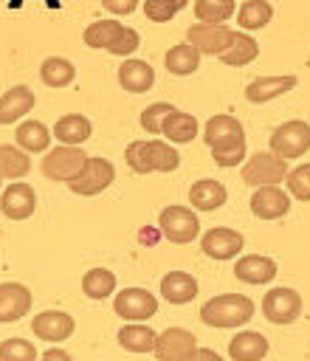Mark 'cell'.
<instances>
[{
    "instance_id": "obj_43",
    "label": "cell",
    "mask_w": 310,
    "mask_h": 361,
    "mask_svg": "<svg viewBox=\"0 0 310 361\" xmlns=\"http://www.w3.org/2000/svg\"><path fill=\"white\" fill-rule=\"evenodd\" d=\"M211 158H214V164H217V166L234 169V166L245 164V147H240V149H231V152H211Z\"/></svg>"
},
{
    "instance_id": "obj_11",
    "label": "cell",
    "mask_w": 310,
    "mask_h": 361,
    "mask_svg": "<svg viewBox=\"0 0 310 361\" xmlns=\"http://www.w3.org/2000/svg\"><path fill=\"white\" fill-rule=\"evenodd\" d=\"M245 248V237L237 228H225V226H214L209 231H203L200 237V251L211 259H234L240 257V251Z\"/></svg>"
},
{
    "instance_id": "obj_6",
    "label": "cell",
    "mask_w": 310,
    "mask_h": 361,
    "mask_svg": "<svg viewBox=\"0 0 310 361\" xmlns=\"http://www.w3.org/2000/svg\"><path fill=\"white\" fill-rule=\"evenodd\" d=\"M287 178V161L273 152H254L242 164V180L248 186H279Z\"/></svg>"
},
{
    "instance_id": "obj_34",
    "label": "cell",
    "mask_w": 310,
    "mask_h": 361,
    "mask_svg": "<svg viewBox=\"0 0 310 361\" xmlns=\"http://www.w3.org/2000/svg\"><path fill=\"white\" fill-rule=\"evenodd\" d=\"M121 23H116V20H96V23H90L87 28H85V34H82V39H85V45L87 48H110L113 42H116V37L121 34Z\"/></svg>"
},
{
    "instance_id": "obj_42",
    "label": "cell",
    "mask_w": 310,
    "mask_h": 361,
    "mask_svg": "<svg viewBox=\"0 0 310 361\" xmlns=\"http://www.w3.org/2000/svg\"><path fill=\"white\" fill-rule=\"evenodd\" d=\"M138 42H141L138 31H135V28H130V25H124V28H121V34L116 37V42H113L107 51H110V54H116V56H130V54L138 48Z\"/></svg>"
},
{
    "instance_id": "obj_29",
    "label": "cell",
    "mask_w": 310,
    "mask_h": 361,
    "mask_svg": "<svg viewBox=\"0 0 310 361\" xmlns=\"http://www.w3.org/2000/svg\"><path fill=\"white\" fill-rule=\"evenodd\" d=\"M163 65H166V71L175 73V76H189V73H194L197 65H200V51H197L194 45H189V42H178V45H172V48L166 51Z\"/></svg>"
},
{
    "instance_id": "obj_35",
    "label": "cell",
    "mask_w": 310,
    "mask_h": 361,
    "mask_svg": "<svg viewBox=\"0 0 310 361\" xmlns=\"http://www.w3.org/2000/svg\"><path fill=\"white\" fill-rule=\"evenodd\" d=\"M231 14H237L234 0H194V17L197 23H225Z\"/></svg>"
},
{
    "instance_id": "obj_37",
    "label": "cell",
    "mask_w": 310,
    "mask_h": 361,
    "mask_svg": "<svg viewBox=\"0 0 310 361\" xmlns=\"http://www.w3.org/2000/svg\"><path fill=\"white\" fill-rule=\"evenodd\" d=\"M124 161H127V166H130L135 175H147V172H152L149 141H144V138L130 141V144H127V149H124Z\"/></svg>"
},
{
    "instance_id": "obj_41",
    "label": "cell",
    "mask_w": 310,
    "mask_h": 361,
    "mask_svg": "<svg viewBox=\"0 0 310 361\" xmlns=\"http://www.w3.org/2000/svg\"><path fill=\"white\" fill-rule=\"evenodd\" d=\"M178 3L175 0H144V14L152 23H169L178 14Z\"/></svg>"
},
{
    "instance_id": "obj_33",
    "label": "cell",
    "mask_w": 310,
    "mask_h": 361,
    "mask_svg": "<svg viewBox=\"0 0 310 361\" xmlns=\"http://www.w3.org/2000/svg\"><path fill=\"white\" fill-rule=\"evenodd\" d=\"M82 290L87 299H107L110 293H116V274L110 268H90L82 276Z\"/></svg>"
},
{
    "instance_id": "obj_17",
    "label": "cell",
    "mask_w": 310,
    "mask_h": 361,
    "mask_svg": "<svg viewBox=\"0 0 310 361\" xmlns=\"http://www.w3.org/2000/svg\"><path fill=\"white\" fill-rule=\"evenodd\" d=\"M31 310V290L23 282H0V324L17 322Z\"/></svg>"
},
{
    "instance_id": "obj_47",
    "label": "cell",
    "mask_w": 310,
    "mask_h": 361,
    "mask_svg": "<svg viewBox=\"0 0 310 361\" xmlns=\"http://www.w3.org/2000/svg\"><path fill=\"white\" fill-rule=\"evenodd\" d=\"M39 361H73V358H70L65 350L51 347V350H45V353H42V358H39Z\"/></svg>"
},
{
    "instance_id": "obj_30",
    "label": "cell",
    "mask_w": 310,
    "mask_h": 361,
    "mask_svg": "<svg viewBox=\"0 0 310 361\" xmlns=\"http://www.w3.org/2000/svg\"><path fill=\"white\" fill-rule=\"evenodd\" d=\"M39 79L45 87H68L76 79V68L65 56H48L39 65Z\"/></svg>"
},
{
    "instance_id": "obj_39",
    "label": "cell",
    "mask_w": 310,
    "mask_h": 361,
    "mask_svg": "<svg viewBox=\"0 0 310 361\" xmlns=\"http://www.w3.org/2000/svg\"><path fill=\"white\" fill-rule=\"evenodd\" d=\"M0 361H39L37 347L25 338H3L0 341Z\"/></svg>"
},
{
    "instance_id": "obj_18",
    "label": "cell",
    "mask_w": 310,
    "mask_h": 361,
    "mask_svg": "<svg viewBox=\"0 0 310 361\" xmlns=\"http://www.w3.org/2000/svg\"><path fill=\"white\" fill-rule=\"evenodd\" d=\"M276 262L262 254H245L234 262V276L245 285H268L276 276Z\"/></svg>"
},
{
    "instance_id": "obj_49",
    "label": "cell",
    "mask_w": 310,
    "mask_h": 361,
    "mask_svg": "<svg viewBox=\"0 0 310 361\" xmlns=\"http://www.w3.org/2000/svg\"><path fill=\"white\" fill-rule=\"evenodd\" d=\"M0 189H3V178H0Z\"/></svg>"
},
{
    "instance_id": "obj_20",
    "label": "cell",
    "mask_w": 310,
    "mask_h": 361,
    "mask_svg": "<svg viewBox=\"0 0 310 361\" xmlns=\"http://www.w3.org/2000/svg\"><path fill=\"white\" fill-rule=\"evenodd\" d=\"M54 138L59 141V144H65V147H79V144H85L90 135H93V124H90V118L87 116H82V113H65L56 124H54Z\"/></svg>"
},
{
    "instance_id": "obj_28",
    "label": "cell",
    "mask_w": 310,
    "mask_h": 361,
    "mask_svg": "<svg viewBox=\"0 0 310 361\" xmlns=\"http://www.w3.org/2000/svg\"><path fill=\"white\" fill-rule=\"evenodd\" d=\"M256 56H259V42H256L248 31H234L228 51L220 54L223 65H231V68H242V65L254 62Z\"/></svg>"
},
{
    "instance_id": "obj_10",
    "label": "cell",
    "mask_w": 310,
    "mask_h": 361,
    "mask_svg": "<svg viewBox=\"0 0 310 361\" xmlns=\"http://www.w3.org/2000/svg\"><path fill=\"white\" fill-rule=\"evenodd\" d=\"M262 313L273 324H293L302 316V296L293 288H271L262 296Z\"/></svg>"
},
{
    "instance_id": "obj_5",
    "label": "cell",
    "mask_w": 310,
    "mask_h": 361,
    "mask_svg": "<svg viewBox=\"0 0 310 361\" xmlns=\"http://www.w3.org/2000/svg\"><path fill=\"white\" fill-rule=\"evenodd\" d=\"M203 141L211 152H231V149L245 147V130H242L240 118H234L228 113H220V116H211L206 121Z\"/></svg>"
},
{
    "instance_id": "obj_13",
    "label": "cell",
    "mask_w": 310,
    "mask_h": 361,
    "mask_svg": "<svg viewBox=\"0 0 310 361\" xmlns=\"http://www.w3.org/2000/svg\"><path fill=\"white\" fill-rule=\"evenodd\" d=\"M34 209H37V192L28 183L14 180L0 192V212L8 220H28Z\"/></svg>"
},
{
    "instance_id": "obj_44",
    "label": "cell",
    "mask_w": 310,
    "mask_h": 361,
    "mask_svg": "<svg viewBox=\"0 0 310 361\" xmlns=\"http://www.w3.org/2000/svg\"><path fill=\"white\" fill-rule=\"evenodd\" d=\"M101 6L116 17H127L138 8V0H101Z\"/></svg>"
},
{
    "instance_id": "obj_19",
    "label": "cell",
    "mask_w": 310,
    "mask_h": 361,
    "mask_svg": "<svg viewBox=\"0 0 310 361\" xmlns=\"http://www.w3.org/2000/svg\"><path fill=\"white\" fill-rule=\"evenodd\" d=\"M231 361H262L268 355V338L256 330H240L228 341Z\"/></svg>"
},
{
    "instance_id": "obj_21",
    "label": "cell",
    "mask_w": 310,
    "mask_h": 361,
    "mask_svg": "<svg viewBox=\"0 0 310 361\" xmlns=\"http://www.w3.org/2000/svg\"><path fill=\"white\" fill-rule=\"evenodd\" d=\"M34 90L25 85H14L0 96V124H14L34 107Z\"/></svg>"
},
{
    "instance_id": "obj_48",
    "label": "cell",
    "mask_w": 310,
    "mask_h": 361,
    "mask_svg": "<svg viewBox=\"0 0 310 361\" xmlns=\"http://www.w3.org/2000/svg\"><path fill=\"white\" fill-rule=\"evenodd\" d=\"M175 3H178V8H186L189 6V0H175Z\"/></svg>"
},
{
    "instance_id": "obj_40",
    "label": "cell",
    "mask_w": 310,
    "mask_h": 361,
    "mask_svg": "<svg viewBox=\"0 0 310 361\" xmlns=\"http://www.w3.org/2000/svg\"><path fill=\"white\" fill-rule=\"evenodd\" d=\"M172 110H175V107H172L169 102H155V104H147V107H144V113H141V127H144L149 135H161L163 121H166V116H169Z\"/></svg>"
},
{
    "instance_id": "obj_16",
    "label": "cell",
    "mask_w": 310,
    "mask_h": 361,
    "mask_svg": "<svg viewBox=\"0 0 310 361\" xmlns=\"http://www.w3.org/2000/svg\"><path fill=\"white\" fill-rule=\"evenodd\" d=\"M296 76L293 73H285V76H256L245 85V99L251 104H265L271 99H279L285 93H290L296 87Z\"/></svg>"
},
{
    "instance_id": "obj_22",
    "label": "cell",
    "mask_w": 310,
    "mask_h": 361,
    "mask_svg": "<svg viewBox=\"0 0 310 361\" xmlns=\"http://www.w3.org/2000/svg\"><path fill=\"white\" fill-rule=\"evenodd\" d=\"M225 197H228L225 186L214 178H200L189 189V203H192L194 212H214L225 203Z\"/></svg>"
},
{
    "instance_id": "obj_46",
    "label": "cell",
    "mask_w": 310,
    "mask_h": 361,
    "mask_svg": "<svg viewBox=\"0 0 310 361\" xmlns=\"http://www.w3.org/2000/svg\"><path fill=\"white\" fill-rule=\"evenodd\" d=\"M189 361H223V355L217 350H211V347H197Z\"/></svg>"
},
{
    "instance_id": "obj_32",
    "label": "cell",
    "mask_w": 310,
    "mask_h": 361,
    "mask_svg": "<svg viewBox=\"0 0 310 361\" xmlns=\"http://www.w3.org/2000/svg\"><path fill=\"white\" fill-rule=\"evenodd\" d=\"M28 169H31L28 152H23L17 144H0V178L20 180L28 175Z\"/></svg>"
},
{
    "instance_id": "obj_45",
    "label": "cell",
    "mask_w": 310,
    "mask_h": 361,
    "mask_svg": "<svg viewBox=\"0 0 310 361\" xmlns=\"http://www.w3.org/2000/svg\"><path fill=\"white\" fill-rule=\"evenodd\" d=\"M161 237H163V234H161L158 226H144V228H138V243H141V245H158Z\"/></svg>"
},
{
    "instance_id": "obj_3",
    "label": "cell",
    "mask_w": 310,
    "mask_h": 361,
    "mask_svg": "<svg viewBox=\"0 0 310 361\" xmlns=\"http://www.w3.org/2000/svg\"><path fill=\"white\" fill-rule=\"evenodd\" d=\"M158 228L169 243L186 245V243L197 240L200 220H197V212L189 206H163L158 214Z\"/></svg>"
},
{
    "instance_id": "obj_31",
    "label": "cell",
    "mask_w": 310,
    "mask_h": 361,
    "mask_svg": "<svg viewBox=\"0 0 310 361\" xmlns=\"http://www.w3.org/2000/svg\"><path fill=\"white\" fill-rule=\"evenodd\" d=\"M273 20V6L268 0H245L237 8L240 31H259Z\"/></svg>"
},
{
    "instance_id": "obj_25",
    "label": "cell",
    "mask_w": 310,
    "mask_h": 361,
    "mask_svg": "<svg viewBox=\"0 0 310 361\" xmlns=\"http://www.w3.org/2000/svg\"><path fill=\"white\" fill-rule=\"evenodd\" d=\"M161 296L169 305H189L197 296V279L186 271H169L161 279Z\"/></svg>"
},
{
    "instance_id": "obj_24",
    "label": "cell",
    "mask_w": 310,
    "mask_h": 361,
    "mask_svg": "<svg viewBox=\"0 0 310 361\" xmlns=\"http://www.w3.org/2000/svg\"><path fill=\"white\" fill-rule=\"evenodd\" d=\"M51 138H54V133H51L42 121H37V118L20 121V124H17V133H14L17 147H20L23 152H28V155H34V152H48Z\"/></svg>"
},
{
    "instance_id": "obj_8",
    "label": "cell",
    "mask_w": 310,
    "mask_h": 361,
    "mask_svg": "<svg viewBox=\"0 0 310 361\" xmlns=\"http://www.w3.org/2000/svg\"><path fill=\"white\" fill-rule=\"evenodd\" d=\"M113 310L124 322H147L158 313V299L147 288H124L113 296Z\"/></svg>"
},
{
    "instance_id": "obj_2",
    "label": "cell",
    "mask_w": 310,
    "mask_h": 361,
    "mask_svg": "<svg viewBox=\"0 0 310 361\" xmlns=\"http://www.w3.org/2000/svg\"><path fill=\"white\" fill-rule=\"evenodd\" d=\"M87 158H90V155H87L82 147H65V144H59V147H54V149L45 152L39 169H42V175H45L48 180L70 183V180L85 169Z\"/></svg>"
},
{
    "instance_id": "obj_1",
    "label": "cell",
    "mask_w": 310,
    "mask_h": 361,
    "mask_svg": "<svg viewBox=\"0 0 310 361\" xmlns=\"http://www.w3.org/2000/svg\"><path fill=\"white\" fill-rule=\"evenodd\" d=\"M254 302L245 293H220L203 302L200 307V322L209 327H240L248 319H254Z\"/></svg>"
},
{
    "instance_id": "obj_27",
    "label": "cell",
    "mask_w": 310,
    "mask_h": 361,
    "mask_svg": "<svg viewBox=\"0 0 310 361\" xmlns=\"http://www.w3.org/2000/svg\"><path fill=\"white\" fill-rule=\"evenodd\" d=\"M197 130H200L197 118H194L192 113H183V110H178V107H175V110L166 116L161 135H166V138H169V144H189V141H194V138H197Z\"/></svg>"
},
{
    "instance_id": "obj_14",
    "label": "cell",
    "mask_w": 310,
    "mask_h": 361,
    "mask_svg": "<svg viewBox=\"0 0 310 361\" xmlns=\"http://www.w3.org/2000/svg\"><path fill=\"white\" fill-rule=\"evenodd\" d=\"M254 217L259 220H279L290 212V195L279 186H259L248 200Z\"/></svg>"
},
{
    "instance_id": "obj_7",
    "label": "cell",
    "mask_w": 310,
    "mask_h": 361,
    "mask_svg": "<svg viewBox=\"0 0 310 361\" xmlns=\"http://www.w3.org/2000/svg\"><path fill=\"white\" fill-rule=\"evenodd\" d=\"M116 180V166L107 161V158H99V155H90L85 169L68 183V189L73 195H82V197H93L99 192H104L110 183Z\"/></svg>"
},
{
    "instance_id": "obj_36",
    "label": "cell",
    "mask_w": 310,
    "mask_h": 361,
    "mask_svg": "<svg viewBox=\"0 0 310 361\" xmlns=\"http://www.w3.org/2000/svg\"><path fill=\"white\" fill-rule=\"evenodd\" d=\"M149 155H152V169L155 172H175L180 166V155L169 141L152 138L149 141Z\"/></svg>"
},
{
    "instance_id": "obj_4",
    "label": "cell",
    "mask_w": 310,
    "mask_h": 361,
    "mask_svg": "<svg viewBox=\"0 0 310 361\" xmlns=\"http://www.w3.org/2000/svg\"><path fill=\"white\" fill-rule=\"evenodd\" d=\"M268 144H271V152L279 155L282 161L302 158L310 149V124L302 121V118H290V121L279 124L271 133V141Z\"/></svg>"
},
{
    "instance_id": "obj_12",
    "label": "cell",
    "mask_w": 310,
    "mask_h": 361,
    "mask_svg": "<svg viewBox=\"0 0 310 361\" xmlns=\"http://www.w3.org/2000/svg\"><path fill=\"white\" fill-rule=\"evenodd\" d=\"M194 350H197V338L186 327H166L163 333H158L155 341L158 361H189Z\"/></svg>"
},
{
    "instance_id": "obj_38",
    "label": "cell",
    "mask_w": 310,
    "mask_h": 361,
    "mask_svg": "<svg viewBox=\"0 0 310 361\" xmlns=\"http://www.w3.org/2000/svg\"><path fill=\"white\" fill-rule=\"evenodd\" d=\"M285 183H287V195H290L293 200L307 203V200H310V164L293 166V169L287 172Z\"/></svg>"
},
{
    "instance_id": "obj_9",
    "label": "cell",
    "mask_w": 310,
    "mask_h": 361,
    "mask_svg": "<svg viewBox=\"0 0 310 361\" xmlns=\"http://www.w3.org/2000/svg\"><path fill=\"white\" fill-rule=\"evenodd\" d=\"M231 37H234V28H228L225 23H220V25H217V23H194V25H189V31H186V42L194 45V48L200 51V56H203V54L220 56L223 51H228Z\"/></svg>"
},
{
    "instance_id": "obj_23",
    "label": "cell",
    "mask_w": 310,
    "mask_h": 361,
    "mask_svg": "<svg viewBox=\"0 0 310 361\" xmlns=\"http://www.w3.org/2000/svg\"><path fill=\"white\" fill-rule=\"evenodd\" d=\"M118 85L130 93H147L155 85V71L144 59H124L118 65Z\"/></svg>"
},
{
    "instance_id": "obj_15",
    "label": "cell",
    "mask_w": 310,
    "mask_h": 361,
    "mask_svg": "<svg viewBox=\"0 0 310 361\" xmlns=\"http://www.w3.org/2000/svg\"><path fill=\"white\" fill-rule=\"evenodd\" d=\"M73 327H76V322H73V316L65 313V310H42V313H37V316L31 319L34 336L42 338V341H54V344L70 338V336H73Z\"/></svg>"
},
{
    "instance_id": "obj_26",
    "label": "cell",
    "mask_w": 310,
    "mask_h": 361,
    "mask_svg": "<svg viewBox=\"0 0 310 361\" xmlns=\"http://www.w3.org/2000/svg\"><path fill=\"white\" fill-rule=\"evenodd\" d=\"M155 341H158V333L144 322H127L118 330V344L127 353H152Z\"/></svg>"
}]
</instances>
